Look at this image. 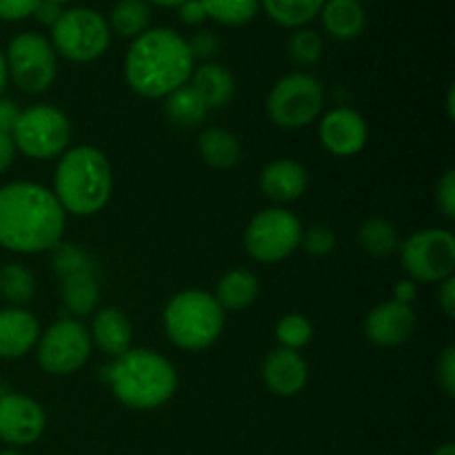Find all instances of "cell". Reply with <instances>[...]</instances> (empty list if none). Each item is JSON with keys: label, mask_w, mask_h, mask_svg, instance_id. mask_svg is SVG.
I'll return each mask as SVG.
<instances>
[{"label": "cell", "mask_w": 455, "mask_h": 455, "mask_svg": "<svg viewBox=\"0 0 455 455\" xmlns=\"http://www.w3.org/2000/svg\"><path fill=\"white\" fill-rule=\"evenodd\" d=\"M47 431V413L31 395L4 391L0 394V440L20 449L38 443Z\"/></svg>", "instance_id": "4fadbf2b"}, {"label": "cell", "mask_w": 455, "mask_h": 455, "mask_svg": "<svg viewBox=\"0 0 455 455\" xmlns=\"http://www.w3.org/2000/svg\"><path fill=\"white\" fill-rule=\"evenodd\" d=\"M60 300L71 314V318L80 320L84 315H93L98 300H100L98 271H84V274L60 278Z\"/></svg>", "instance_id": "cb8c5ba5"}, {"label": "cell", "mask_w": 455, "mask_h": 455, "mask_svg": "<svg viewBox=\"0 0 455 455\" xmlns=\"http://www.w3.org/2000/svg\"><path fill=\"white\" fill-rule=\"evenodd\" d=\"M16 156L18 151H16V145H13L12 136H9V133H0V176L12 169Z\"/></svg>", "instance_id": "ee69618b"}, {"label": "cell", "mask_w": 455, "mask_h": 455, "mask_svg": "<svg viewBox=\"0 0 455 455\" xmlns=\"http://www.w3.org/2000/svg\"><path fill=\"white\" fill-rule=\"evenodd\" d=\"M49 31L53 52L78 65H87L105 56L114 36L107 18L92 7L65 9L60 20Z\"/></svg>", "instance_id": "52a82bcc"}, {"label": "cell", "mask_w": 455, "mask_h": 455, "mask_svg": "<svg viewBox=\"0 0 455 455\" xmlns=\"http://www.w3.org/2000/svg\"><path fill=\"white\" fill-rule=\"evenodd\" d=\"M275 340L283 349L300 351L314 340V323L305 314H287L275 324Z\"/></svg>", "instance_id": "d6a6232c"}, {"label": "cell", "mask_w": 455, "mask_h": 455, "mask_svg": "<svg viewBox=\"0 0 455 455\" xmlns=\"http://www.w3.org/2000/svg\"><path fill=\"white\" fill-rule=\"evenodd\" d=\"M416 324L418 318L413 307L387 300L369 311L363 329L371 345L380 347V349H395V347H403L411 340Z\"/></svg>", "instance_id": "9a60e30c"}, {"label": "cell", "mask_w": 455, "mask_h": 455, "mask_svg": "<svg viewBox=\"0 0 455 455\" xmlns=\"http://www.w3.org/2000/svg\"><path fill=\"white\" fill-rule=\"evenodd\" d=\"M262 382L269 394L278 398H293L309 382V364L300 351L275 347L262 360Z\"/></svg>", "instance_id": "2e32d148"}, {"label": "cell", "mask_w": 455, "mask_h": 455, "mask_svg": "<svg viewBox=\"0 0 455 455\" xmlns=\"http://www.w3.org/2000/svg\"><path fill=\"white\" fill-rule=\"evenodd\" d=\"M435 204L447 220L455 218V169H447L435 185Z\"/></svg>", "instance_id": "d590c367"}, {"label": "cell", "mask_w": 455, "mask_h": 455, "mask_svg": "<svg viewBox=\"0 0 455 455\" xmlns=\"http://www.w3.org/2000/svg\"><path fill=\"white\" fill-rule=\"evenodd\" d=\"M307 256L324 258L336 249V234L327 225H314L309 229H302L300 247Z\"/></svg>", "instance_id": "e575fe53"}, {"label": "cell", "mask_w": 455, "mask_h": 455, "mask_svg": "<svg viewBox=\"0 0 455 455\" xmlns=\"http://www.w3.org/2000/svg\"><path fill=\"white\" fill-rule=\"evenodd\" d=\"M0 455H22V453L18 451V449H12V447H7V449H0Z\"/></svg>", "instance_id": "681fc988"}, {"label": "cell", "mask_w": 455, "mask_h": 455, "mask_svg": "<svg viewBox=\"0 0 455 455\" xmlns=\"http://www.w3.org/2000/svg\"><path fill=\"white\" fill-rule=\"evenodd\" d=\"M358 3H363V0H358Z\"/></svg>", "instance_id": "816d5d0a"}, {"label": "cell", "mask_w": 455, "mask_h": 455, "mask_svg": "<svg viewBox=\"0 0 455 455\" xmlns=\"http://www.w3.org/2000/svg\"><path fill=\"white\" fill-rule=\"evenodd\" d=\"M4 62L9 80L29 96H40L56 83L58 53L40 31H22L13 36L4 49Z\"/></svg>", "instance_id": "30bf717a"}, {"label": "cell", "mask_w": 455, "mask_h": 455, "mask_svg": "<svg viewBox=\"0 0 455 455\" xmlns=\"http://www.w3.org/2000/svg\"><path fill=\"white\" fill-rule=\"evenodd\" d=\"M87 329L92 336V345L109 358H118L133 347V324L129 315L118 307H105L100 311H93L92 327Z\"/></svg>", "instance_id": "d6986e66"}, {"label": "cell", "mask_w": 455, "mask_h": 455, "mask_svg": "<svg viewBox=\"0 0 455 455\" xmlns=\"http://www.w3.org/2000/svg\"><path fill=\"white\" fill-rule=\"evenodd\" d=\"M416 298H418V283H413V280H409V278L398 280V283H395L394 298H391V300L400 302V305L413 307Z\"/></svg>", "instance_id": "7bdbcfd3"}, {"label": "cell", "mask_w": 455, "mask_h": 455, "mask_svg": "<svg viewBox=\"0 0 455 455\" xmlns=\"http://www.w3.org/2000/svg\"><path fill=\"white\" fill-rule=\"evenodd\" d=\"M198 154L207 167L227 172L243 158V145L238 136L225 127H207L198 138Z\"/></svg>", "instance_id": "7402d4cb"}, {"label": "cell", "mask_w": 455, "mask_h": 455, "mask_svg": "<svg viewBox=\"0 0 455 455\" xmlns=\"http://www.w3.org/2000/svg\"><path fill=\"white\" fill-rule=\"evenodd\" d=\"M323 53L324 40L318 31L311 27H300V29L291 31L287 40V56L291 65L298 67V71L314 69L323 60Z\"/></svg>", "instance_id": "f546056e"}, {"label": "cell", "mask_w": 455, "mask_h": 455, "mask_svg": "<svg viewBox=\"0 0 455 455\" xmlns=\"http://www.w3.org/2000/svg\"><path fill=\"white\" fill-rule=\"evenodd\" d=\"M62 12H65L62 4L53 3V0H40L31 18H36V20H38L43 27H47V29H52V27L60 20Z\"/></svg>", "instance_id": "ab89813d"}, {"label": "cell", "mask_w": 455, "mask_h": 455, "mask_svg": "<svg viewBox=\"0 0 455 455\" xmlns=\"http://www.w3.org/2000/svg\"><path fill=\"white\" fill-rule=\"evenodd\" d=\"M318 18L324 34L338 43L358 40L367 29V12L358 0H327Z\"/></svg>", "instance_id": "ffe728a7"}, {"label": "cell", "mask_w": 455, "mask_h": 455, "mask_svg": "<svg viewBox=\"0 0 455 455\" xmlns=\"http://www.w3.org/2000/svg\"><path fill=\"white\" fill-rule=\"evenodd\" d=\"M40 323L25 307H0V360H20L34 351Z\"/></svg>", "instance_id": "ac0fdd59"}, {"label": "cell", "mask_w": 455, "mask_h": 455, "mask_svg": "<svg viewBox=\"0 0 455 455\" xmlns=\"http://www.w3.org/2000/svg\"><path fill=\"white\" fill-rule=\"evenodd\" d=\"M67 213L52 189L13 180L0 187V247L18 256L53 251L65 238Z\"/></svg>", "instance_id": "6da1fadb"}, {"label": "cell", "mask_w": 455, "mask_h": 455, "mask_svg": "<svg viewBox=\"0 0 455 455\" xmlns=\"http://www.w3.org/2000/svg\"><path fill=\"white\" fill-rule=\"evenodd\" d=\"M52 267L58 278L84 274V271H98V262L92 253L74 243H60L52 251Z\"/></svg>", "instance_id": "1f68e13d"}, {"label": "cell", "mask_w": 455, "mask_h": 455, "mask_svg": "<svg viewBox=\"0 0 455 455\" xmlns=\"http://www.w3.org/2000/svg\"><path fill=\"white\" fill-rule=\"evenodd\" d=\"M151 7H180L185 0H147Z\"/></svg>", "instance_id": "bcb514c9"}, {"label": "cell", "mask_w": 455, "mask_h": 455, "mask_svg": "<svg viewBox=\"0 0 455 455\" xmlns=\"http://www.w3.org/2000/svg\"><path fill=\"white\" fill-rule=\"evenodd\" d=\"M209 20L222 27H244L260 12V0H200Z\"/></svg>", "instance_id": "4dcf8cb0"}, {"label": "cell", "mask_w": 455, "mask_h": 455, "mask_svg": "<svg viewBox=\"0 0 455 455\" xmlns=\"http://www.w3.org/2000/svg\"><path fill=\"white\" fill-rule=\"evenodd\" d=\"M53 3H58V4H62V7H65V4H69V3H76V0H53Z\"/></svg>", "instance_id": "f907efd6"}, {"label": "cell", "mask_w": 455, "mask_h": 455, "mask_svg": "<svg viewBox=\"0 0 455 455\" xmlns=\"http://www.w3.org/2000/svg\"><path fill=\"white\" fill-rule=\"evenodd\" d=\"M267 116L271 123L287 132L309 127L318 120L324 107V84L311 71H291L275 80L267 93Z\"/></svg>", "instance_id": "8992f818"}, {"label": "cell", "mask_w": 455, "mask_h": 455, "mask_svg": "<svg viewBox=\"0 0 455 455\" xmlns=\"http://www.w3.org/2000/svg\"><path fill=\"white\" fill-rule=\"evenodd\" d=\"M53 196L67 216L92 218L109 204L114 169L105 151L92 145L67 149L53 169Z\"/></svg>", "instance_id": "277c9868"}, {"label": "cell", "mask_w": 455, "mask_h": 455, "mask_svg": "<svg viewBox=\"0 0 455 455\" xmlns=\"http://www.w3.org/2000/svg\"><path fill=\"white\" fill-rule=\"evenodd\" d=\"M438 305L449 320L455 318V275L438 284Z\"/></svg>", "instance_id": "60d3db41"}, {"label": "cell", "mask_w": 455, "mask_h": 455, "mask_svg": "<svg viewBox=\"0 0 455 455\" xmlns=\"http://www.w3.org/2000/svg\"><path fill=\"white\" fill-rule=\"evenodd\" d=\"M36 283L34 271L22 262H4L0 265V298L7 307H25L34 300Z\"/></svg>", "instance_id": "f1b7e54d"}, {"label": "cell", "mask_w": 455, "mask_h": 455, "mask_svg": "<svg viewBox=\"0 0 455 455\" xmlns=\"http://www.w3.org/2000/svg\"><path fill=\"white\" fill-rule=\"evenodd\" d=\"M260 296V280L249 269H231L220 275L213 298L225 311L249 309Z\"/></svg>", "instance_id": "603a6c76"}, {"label": "cell", "mask_w": 455, "mask_h": 455, "mask_svg": "<svg viewBox=\"0 0 455 455\" xmlns=\"http://www.w3.org/2000/svg\"><path fill=\"white\" fill-rule=\"evenodd\" d=\"M20 109H18L16 102L12 98L0 96V133H9L12 136V129L16 124Z\"/></svg>", "instance_id": "b9f144b4"}, {"label": "cell", "mask_w": 455, "mask_h": 455, "mask_svg": "<svg viewBox=\"0 0 455 455\" xmlns=\"http://www.w3.org/2000/svg\"><path fill=\"white\" fill-rule=\"evenodd\" d=\"M151 20H154V7L147 0H118L107 18L111 34L124 40H136L138 36L151 29Z\"/></svg>", "instance_id": "d4e9b609"}, {"label": "cell", "mask_w": 455, "mask_h": 455, "mask_svg": "<svg viewBox=\"0 0 455 455\" xmlns=\"http://www.w3.org/2000/svg\"><path fill=\"white\" fill-rule=\"evenodd\" d=\"M187 38L172 27H151L132 40L124 53V83L136 96L164 100L194 74Z\"/></svg>", "instance_id": "7a4b0ae2"}, {"label": "cell", "mask_w": 455, "mask_h": 455, "mask_svg": "<svg viewBox=\"0 0 455 455\" xmlns=\"http://www.w3.org/2000/svg\"><path fill=\"white\" fill-rule=\"evenodd\" d=\"M164 336L182 351H204L218 342L225 329V309L213 293L185 289L169 298L163 311Z\"/></svg>", "instance_id": "5b68a950"}, {"label": "cell", "mask_w": 455, "mask_h": 455, "mask_svg": "<svg viewBox=\"0 0 455 455\" xmlns=\"http://www.w3.org/2000/svg\"><path fill=\"white\" fill-rule=\"evenodd\" d=\"M318 138L324 151L336 158H351L367 147L369 124L354 107H333L320 118Z\"/></svg>", "instance_id": "5bb4252c"}, {"label": "cell", "mask_w": 455, "mask_h": 455, "mask_svg": "<svg viewBox=\"0 0 455 455\" xmlns=\"http://www.w3.org/2000/svg\"><path fill=\"white\" fill-rule=\"evenodd\" d=\"M431 455H455V444L453 443L440 444V447L435 449V451L431 453Z\"/></svg>", "instance_id": "c3c4849f"}, {"label": "cell", "mask_w": 455, "mask_h": 455, "mask_svg": "<svg viewBox=\"0 0 455 455\" xmlns=\"http://www.w3.org/2000/svg\"><path fill=\"white\" fill-rule=\"evenodd\" d=\"M187 47H189L194 62H213L222 49V40L218 31L209 29V27H200L194 34L187 38Z\"/></svg>", "instance_id": "836d02e7"}, {"label": "cell", "mask_w": 455, "mask_h": 455, "mask_svg": "<svg viewBox=\"0 0 455 455\" xmlns=\"http://www.w3.org/2000/svg\"><path fill=\"white\" fill-rule=\"evenodd\" d=\"M12 140L18 154L31 160L60 158L69 149L71 123L62 109L40 102L20 109Z\"/></svg>", "instance_id": "ba28073f"}, {"label": "cell", "mask_w": 455, "mask_h": 455, "mask_svg": "<svg viewBox=\"0 0 455 455\" xmlns=\"http://www.w3.org/2000/svg\"><path fill=\"white\" fill-rule=\"evenodd\" d=\"M455 87L451 84V87H449V92H447V109H449V118H453L455 116Z\"/></svg>", "instance_id": "7dc6e473"}, {"label": "cell", "mask_w": 455, "mask_h": 455, "mask_svg": "<svg viewBox=\"0 0 455 455\" xmlns=\"http://www.w3.org/2000/svg\"><path fill=\"white\" fill-rule=\"evenodd\" d=\"M207 105H204L203 98L196 93V89L191 87L189 83L164 98V116H167L173 124H178V127H200V124L204 123V118H207Z\"/></svg>", "instance_id": "4316f807"}, {"label": "cell", "mask_w": 455, "mask_h": 455, "mask_svg": "<svg viewBox=\"0 0 455 455\" xmlns=\"http://www.w3.org/2000/svg\"><path fill=\"white\" fill-rule=\"evenodd\" d=\"M324 3L327 0H260V9L271 22L293 31L309 27V22L318 18Z\"/></svg>", "instance_id": "484cf974"}, {"label": "cell", "mask_w": 455, "mask_h": 455, "mask_svg": "<svg viewBox=\"0 0 455 455\" xmlns=\"http://www.w3.org/2000/svg\"><path fill=\"white\" fill-rule=\"evenodd\" d=\"M111 395L132 411H154L176 395L178 371L167 355L132 347L102 371Z\"/></svg>", "instance_id": "3957f363"}, {"label": "cell", "mask_w": 455, "mask_h": 455, "mask_svg": "<svg viewBox=\"0 0 455 455\" xmlns=\"http://www.w3.org/2000/svg\"><path fill=\"white\" fill-rule=\"evenodd\" d=\"M358 243L371 258H389L394 253H398V227L391 220H387V218H367V220L360 222Z\"/></svg>", "instance_id": "83f0119b"}, {"label": "cell", "mask_w": 455, "mask_h": 455, "mask_svg": "<svg viewBox=\"0 0 455 455\" xmlns=\"http://www.w3.org/2000/svg\"><path fill=\"white\" fill-rule=\"evenodd\" d=\"M189 84L204 100L207 109H225L235 98V78L220 62H200L194 67Z\"/></svg>", "instance_id": "44dd1931"}, {"label": "cell", "mask_w": 455, "mask_h": 455, "mask_svg": "<svg viewBox=\"0 0 455 455\" xmlns=\"http://www.w3.org/2000/svg\"><path fill=\"white\" fill-rule=\"evenodd\" d=\"M36 363L44 373L56 378L74 376L92 358V336L83 320L60 318L40 331L34 347Z\"/></svg>", "instance_id": "8fae6325"}, {"label": "cell", "mask_w": 455, "mask_h": 455, "mask_svg": "<svg viewBox=\"0 0 455 455\" xmlns=\"http://www.w3.org/2000/svg\"><path fill=\"white\" fill-rule=\"evenodd\" d=\"M300 218L287 207H267L249 220L244 229V249L249 256L262 265L283 262L300 247Z\"/></svg>", "instance_id": "7c38bea8"}, {"label": "cell", "mask_w": 455, "mask_h": 455, "mask_svg": "<svg viewBox=\"0 0 455 455\" xmlns=\"http://www.w3.org/2000/svg\"><path fill=\"white\" fill-rule=\"evenodd\" d=\"M435 376H438V385L449 398L455 395V347H444L440 354L438 363H435Z\"/></svg>", "instance_id": "8d00e7d4"}, {"label": "cell", "mask_w": 455, "mask_h": 455, "mask_svg": "<svg viewBox=\"0 0 455 455\" xmlns=\"http://www.w3.org/2000/svg\"><path fill=\"white\" fill-rule=\"evenodd\" d=\"M398 256L409 280L440 284L455 274V235L440 227L418 229L400 240Z\"/></svg>", "instance_id": "9c48e42d"}, {"label": "cell", "mask_w": 455, "mask_h": 455, "mask_svg": "<svg viewBox=\"0 0 455 455\" xmlns=\"http://www.w3.org/2000/svg\"><path fill=\"white\" fill-rule=\"evenodd\" d=\"M7 83H9L7 62H4V52H3V49H0V96H3L4 89H7Z\"/></svg>", "instance_id": "f6af8a7d"}, {"label": "cell", "mask_w": 455, "mask_h": 455, "mask_svg": "<svg viewBox=\"0 0 455 455\" xmlns=\"http://www.w3.org/2000/svg\"><path fill=\"white\" fill-rule=\"evenodd\" d=\"M176 9H178V18H180L182 25L187 27H196V29H200V27L209 20L207 12H204L200 0H185V3Z\"/></svg>", "instance_id": "f35d334b"}, {"label": "cell", "mask_w": 455, "mask_h": 455, "mask_svg": "<svg viewBox=\"0 0 455 455\" xmlns=\"http://www.w3.org/2000/svg\"><path fill=\"white\" fill-rule=\"evenodd\" d=\"M40 0H0V20L20 22L34 16Z\"/></svg>", "instance_id": "74e56055"}, {"label": "cell", "mask_w": 455, "mask_h": 455, "mask_svg": "<svg viewBox=\"0 0 455 455\" xmlns=\"http://www.w3.org/2000/svg\"><path fill=\"white\" fill-rule=\"evenodd\" d=\"M262 196L275 204L284 207L289 203H296L309 189V173L298 160L293 158H275L267 164L258 178Z\"/></svg>", "instance_id": "e0dca14e"}]
</instances>
